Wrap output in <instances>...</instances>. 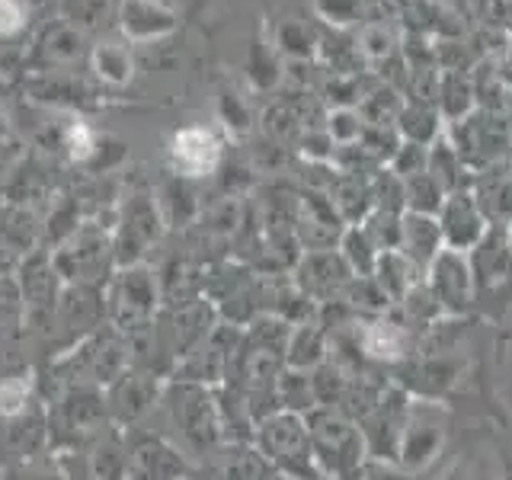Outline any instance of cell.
<instances>
[{
  "mask_svg": "<svg viewBox=\"0 0 512 480\" xmlns=\"http://www.w3.org/2000/svg\"><path fill=\"white\" fill-rule=\"evenodd\" d=\"M448 141L455 144L461 164L471 176L512 167V135L506 109H474L468 119L448 125Z\"/></svg>",
  "mask_w": 512,
  "mask_h": 480,
  "instance_id": "obj_1",
  "label": "cell"
},
{
  "mask_svg": "<svg viewBox=\"0 0 512 480\" xmlns=\"http://www.w3.org/2000/svg\"><path fill=\"white\" fill-rule=\"evenodd\" d=\"M253 445L285 480H320L314 448L308 436V420L301 413H269L256 423Z\"/></svg>",
  "mask_w": 512,
  "mask_h": 480,
  "instance_id": "obj_2",
  "label": "cell"
},
{
  "mask_svg": "<svg viewBox=\"0 0 512 480\" xmlns=\"http://www.w3.org/2000/svg\"><path fill=\"white\" fill-rule=\"evenodd\" d=\"M170 423L180 432L183 455H215L224 439V423L218 410V394L205 384L176 381L167 394Z\"/></svg>",
  "mask_w": 512,
  "mask_h": 480,
  "instance_id": "obj_3",
  "label": "cell"
},
{
  "mask_svg": "<svg viewBox=\"0 0 512 480\" xmlns=\"http://www.w3.org/2000/svg\"><path fill=\"white\" fill-rule=\"evenodd\" d=\"M445 426H448L445 410L436 404V400L410 397L407 426H404V436H400V455H397L400 468H404L407 474L426 471L442 452Z\"/></svg>",
  "mask_w": 512,
  "mask_h": 480,
  "instance_id": "obj_4",
  "label": "cell"
},
{
  "mask_svg": "<svg viewBox=\"0 0 512 480\" xmlns=\"http://www.w3.org/2000/svg\"><path fill=\"white\" fill-rule=\"evenodd\" d=\"M407 410H410V394L400 384H388L381 400L372 407V413L359 420L365 452L372 461H397L400 455V436L407 426Z\"/></svg>",
  "mask_w": 512,
  "mask_h": 480,
  "instance_id": "obj_5",
  "label": "cell"
},
{
  "mask_svg": "<svg viewBox=\"0 0 512 480\" xmlns=\"http://www.w3.org/2000/svg\"><path fill=\"white\" fill-rule=\"evenodd\" d=\"M106 311L112 317V327L122 333H135L141 327L154 324L157 311V279L148 269H128L112 288L106 301Z\"/></svg>",
  "mask_w": 512,
  "mask_h": 480,
  "instance_id": "obj_6",
  "label": "cell"
},
{
  "mask_svg": "<svg viewBox=\"0 0 512 480\" xmlns=\"http://www.w3.org/2000/svg\"><path fill=\"white\" fill-rule=\"evenodd\" d=\"M352 279L356 276H352L340 250H304L295 263V285L317 308L330 301H343V292Z\"/></svg>",
  "mask_w": 512,
  "mask_h": 480,
  "instance_id": "obj_7",
  "label": "cell"
},
{
  "mask_svg": "<svg viewBox=\"0 0 512 480\" xmlns=\"http://www.w3.org/2000/svg\"><path fill=\"white\" fill-rule=\"evenodd\" d=\"M426 285L432 298L439 301V308L445 317H455L461 311H468V304L474 301V276H471V263L468 253L458 250H442L432 266L426 269Z\"/></svg>",
  "mask_w": 512,
  "mask_h": 480,
  "instance_id": "obj_8",
  "label": "cell"
},
{
  "mask_svg": "<svg viewBox=\"0 0 512 480\" xmlns=\"http://www.w3.org/2000/svg\"><path fill=\"white\" fill-rule=\"evenodd\" d=\"M359 349L365 359L384 362V365H400L413 356V330L407 320H397L391 314L365 317L356 327Z\"/></svg>",
  "mask_w": 512,
  "mask_h": 480,
  "instance_id": "obj_9",
  "label": "cell"
},
{
  "mask_svg": "<svg viewBox=\"0 0 512 480\" xmlns=\"http://www.w3.org/2000/svg\"><path fill=\"white\" fill-rule=\"evenodd\" d=\"M436 218H439L445 247L458 250V253H471L480 240H484V234L490 231V224H487L484 215H480L471 189L448 192Z\"/></svg>",
  "mask_w": 512,
  "mask_h": 480,
  "instance_id": "obj_10",
  "label": "cell"
},
{
  "mask_svg": "<svg viewBox=\"0 0 512 480\" xmlns=\"http://www.w3.org/2000/svg\"><path fill=\"white\" fill-rule=\"evenodd\" d=\"M106 423H109L106 400L90 388H71L61 397L52 429L64 432L71 442H84V439H100L106 432Z\"/></svg>",
  "mask_w": 512,
  "mask_h": 480,
  "instance_id": "obj_11",
  "label": "cell"
},
{
  "mask_svg": "<svg viewBox=\"0 0 512 480\" xmlns=\"http://www.w3.org/2000/svg\"><path fill=\"white\" fill-rule=\"evenodd\" d=\"M128 480H186V458L176 445L144 436L128 448Z\"/></svg>",
  "mask_w": 512,
  "mask_h": 480,
  "instance_id": "obj_12",
  "label": "cell"
},
{
  "mask_svg": "<svg viewBox=\"0 0 512 480\" xmlns=\"http://www.w3.org/2000/svg\"><path fill=\"white\" fill-rule=\"evenodd\" d=\"M298 234H301V244L308 250H336V247H340L343 234H346V221L333 208L330 196L308 192L304 202H301Z\"/></svg>",
  "mask_w": 512,
  "mask_h": 480,
  "instance_id": "obj_13",
  "label": "cell"
},
{
  "mask_svg": "<svg viewBox=\"0 0 512 480\" xmlns=\"http://www.w3.org/2000/svg\"><path fill=\"white\" fill-rule=\"evenodd\" d=\"M157 400V381L148 372H125L116 384H109V416L128 426L141 420Z\"/></svg>",
  "mask_w": 512,
  "mask_h": 480,
  "instance_id": "obj_14",
  "label": "cell"
},
{
  "mask_svg": "<svg viewBox=\"0 0 512 480\" xmlns=\"http://www.w3.org/2000/svg\"><path fill=\"white\" fill-rule=\"evenodd\" d=\"M474 288H493L512 272V247L506 228H490L484 240L468 253Z\"/></svg>",
  "mask_w": 512,
  "mask_h": 480,
  "instance_id": "obj_15",
  "label": "cell"
},
{
  "mask_svg": "<svg viewBox=\"0 0 512 480\" xmlns=\"http://www.w3.org/2000/svg\"><path fill=\"white\" fill-rule=\"evenodd\" d=\"M471 196L490 228H509L512 224V167L474 176Z\"/></svg>",
  "mask_w": 512,
  "mask_h": 480,
  "instance_id": "obj_16",
  "label": "cell"
},
{
  "mask_svg": "<svg viewBox=\"0 0 512 480\" xmlns=\"http://www.w3.org/2000/svg\"><path fill=\"white\" fill-rule=\"evenodd\" d=\"M128 362H132V352L119 336H93L80 356V372L93 384H116L128 372Z\"/></svg>",
  "mask_w": 512,
  "mask_h": 480,
  "instance_id": "obj_17",
  "label": "cell"
},
{
  "mask_svg": "<svg viewBox=\"0 0 512 480\" xmlns=\"http://www.w3.org/2000/svg\"><path fill=\"white\" fill-rule=\"evenodd\" d=\"M400 253L423 272L432 266V260L445 250V240H442V228H439V218L432 215H413L404 212V228H400Z\"/></svg>",
  "mask_w": 512,
  "mask_h": 480,
  "instance_id": "obj_18",
  "label": "cell"
},
{
  "mask_svg": "<svg viewBox=\"0 0 512 480\" xmlns=\"http://www.w3.org/2000/svg\"><path fill=\"white\" fill-rule=\"evenodd\" d=\"M215 480H276V468L260 455V448L247 442H231L212 464Z\"/></svg>",
  "mask_w": 512,
  "mask_h": 480,
  "instance_id": "obj_19",
  "label": "cell"
},
{
  "mask_svg": "<svg viewBox=\"0 0 512 480\" xmlns=\"http://www.w3.org/2000/svg\"><path fill=\"white\" fill-rule=\"evenodd\" d=\"M218 157H221L218 141L212 132H205V128H183L173 141V160H176V167H180V173L186 176L212 173Z\"/></svg>",
  "mask_w": 512,
  "mask_h": 480,
  "instance_id": "obj_20",
  "label": "cell"
},
{
  "mask_svg": "<svg viewBox=\"0 0 512 480\" xmlns=\"http://www.w3.org/2000/svg\"><path fill=\"white\" fill-rule=\"evenodd\" d=\"M330 356V333L324 330L320 320H308V324L292 327L285 346V368H298V372H314L320 362Z\"/></svg>",
  "mask_w": 512,
  "mask_h": 480,
  "instance_id": "obj_21",
  "label": "cell"
},
{
  "mask_svg": "<svg viewBox=\"0 0 512 480\" xmlns=\"http://www.w3.org/2000/svg\"><path fill=\"white\" fill-rule=\"evenodd\" d=\"M106 311V304L96 298V292L90 285H74L68 288V295H64L58 304H55V314H58V324L71 333H87L100 324V317Z\"/></svg>",
  "mask_w": 512,
  "mask_h": 480,
  "instance_id": "obj_22",
  "label": "cell"
},
{
  "mask_svg": "<svg viewBox=\"0 0 512 480\" xmlns=\"http://www.w3.org/2000/svg\"><path fill=\"white\" fill-rule=\"evenodd\" d=\"M436 106L442 112V119L452 125L468 119L477 109V93H474V80L471 71H442L439 77V96Z\"/></svg>",
  "mask_w": 512,
  "mask_h": 480,
  "instance_id": "obj_23",
  "label": "cell"
},
{
  "mask_svg": "<svg viewBox=\"0 0 512 480\" xmlns=\"http://www.w3.org/2000/svg\"><path fill=\"white\" fill-rule=\"evenodd\" d=\"M426 173H429L432 180H436L445 192L471 189V180H474V176L468 173V167L461 164V157H458V151H455V144L448 141L445 132L429 144Z\"/></svg>",
  "mask_w": 512,
  "mask_h": 480,
  "instance_id": "obj_24",
  "label": "cell"
},
{
  "mask_svg": "<svg viewBox=\"0 0 512 480\" xmlns=\"http://www.w3.org/2000/svg\"><path fill=\"white\" fill-rule=\"evenodd\" d=\"M372 276L378 279V285L384 288V295H388L394 304L404 301V295L416 282H423L426 276L420 269H416L404 253L400 250H384L378 253V263H375V272Z\"/></svg>",
  "mask_w": 512,
  "mask_h": 480,
  "instance_id": "obj_25",
  "label": "cell"
},
{
  "mask_svg": "<svg viewBox=\"0 0 512 480\" xmlns=\"http://www.w3.org/2000/svg\"><path fill=\"white\" fill-rule=\"evenodd\" d=\"M442 112L439 106H432V103H413L407 100L404 109H400V116H397V132L404 141H413V144H429L436 141L442 135Z\"/></svg>",
  "mask_w": 512,
  "mask_h": 480,
  "instance_id": "obj_26",
  "label": "cell"
},
{
  "mask_svg": "<svg viewBox=\"0 0 512 480\" xmlns=\"http://www.w3.org/2000/svg\"><path fill=\"white\" fill-rule=\"evenodd\" d=\"M314 407H317V400H314V388H311V372L282 368V375L276 381V410L308 416Z\"/></svg>",
  "mask_w": 512,
  "mask_h": 480,
  "instance_id": "obj_27",
  "label": "cell"
},
{
  "mask_svg": "<svg viewBox=\"0 0 512 480\" xmlns=\"http://www.w3.org/2000/svg\"><path fill=\"white\" fill-rule=\"evenodd\" d=\"M404 93L375 80V87L362 96V103L356 106L365 125H397L400 109H404Z\"/></svg>",
  "mask_w": 512,
  "mask_h": 480,
  "instance_id": "obj_28",
  "label": "cell"
},
{
  "mask_svg": "<svg viewBox=\"0 0 512 480\" xmlns=\"http://www.w3.org/2000/svg\"><path fill=\"white\" fill-rule=\"evenodd\" d=\"M87 468L93 480H128V452L119 445V439L100 436V439H93Z\"/></svg>",
  "mask_w": 512,
  "mask_h": 480,
  "instance_id": "obj_29",
  "label": "cell"
},
{
  "mask_svg": "<svg viewBox=\"0 0 512 480\" xmlns=\"http://www.w3.org/2000/svg\"><path fill=\"white\" fill-rule=\"evenodd\" d=\"M343 253V260L349 263L352 276H372L375 272V263H378V247L372 244V237L365 234L362 224H349L340 247H336Z\"/></svg>",
  "mask_w": 512,
  "mask_h": 480,
  "instance_id": "obj_30",
  "label": "cell"
},
{
  "mask_svg": "<svg viewBox=\"0 0 512 480\" xmlns=\"http://www.w3.org/2000/svg\"><path fill=\"white\" fill-rule=\"evenodd\" d=\"M404 186H407V212H413V215H432V218L439 215V208H442L448 192L436 180H432L426 170L410 176V180H404Z\"/></svg>",
  "mask_w": 512,
  "mask_h": 480,
  "instance_id": "obj_31",
  "label": "cell"
},
{
  "mask_svg": "<svg viewBox=\"0 0 512 480\" xmlns=\"http://www.w3.org/2000/svg\"><path fill=\"white\" fill-rule=\"evenodd\" d=\"M365 234L372 237V244L378 247V253L384 250H397L400 247V228H404V215L394 212H381V208H372V215L362 221Z\"/></svg>",
  "mask_w": 512,
  "mask_h": 480,
  "instance_id": "obj_32",
  "label": "cell"
},
{
  "mask_svg": "<svg viewBox=\"0 0 512 480\" xmlns=\"http://www.w3.org/2000/svg\"><path fill=\"white\" fill-rule=\"evenodd\" d=\"M45 439V426L39 416H29V413H20L10 420V429H7V445L13 455H32L36 448L42 445Z\"/></svg>",
  "mask_w": 512,
  "mask_h": 480,
  "instance_id": "obj_33",
  "label": "cell"
},
{
  "mask_svg": "<svg viewBox=\"0 0 512 480\" xmlns=\"http://www.w3.org/2000/svg\"><path fill=\"white\" fill-rule=\"evenodd\" d=\"M365 132V122L359 116V109H333L327 122V135L333 138V148L343 144H356Z\"/></svg>",
  "mask_w": 512,
  "mask_h": 480,
  "instance_id": "obj_34",
  "label": "cell"
},
{
  "mask_svg": "<svg viewBox=\"0 0 512 480\" xmlns=\"http://www.w3.org/2000/svg\"><path fill=\"white\" fill-rule=\"evenodd\" d=\"M426 160H429V148L426 144H413V141H404L397 148V154L391 157L388 170L397 173L400 180H410V176L423 173L426 170Z\"/></svg>",
  "mask_w": 512,
  "mask_h": 480,
  "instance_id": "obj_35",
  "label": "cell"
},
{
  "mask_svg": "<svg viewBox=\"0 0 512 480\" xmlns=\"http://www.w3.org/2000/svg\"><path fill=\"white\" fill-rule=\"evenodd\" d=\"M26 407H29V378L13 375L0 381V416L13 420V416L26 413Z\"/></svg>",
  "mask_w": 512,
  "mask_h": 480,
  "instance_id": "obj_36",
  "label": "cell"
},
{
  "mask_svg": "<svg viewBox=\"0 0 512 480\" xmlns=\"http://www.w3.org/2000/svg\"><path fill=\"white\" fill-rule=\"evenodd\" d=\"M317 4L330 23H340V26L362 20V13H365V0H317Z\"/></svg>",
  "mask_w": 512,
  "mask_h": 480,
  "instance_id": "obj_37",
  "label": "cell"
},
{
  "mask_svg": "<svg viewBox=\"0 0 512 480\" xmlns=\"http://www.w3.org/2000/svg\"><path fill=\"white\" fill-rule=\"evenodd\" d=\"M16 311H20V292L13 285H0V330L16 317Z\"/></svg>",
  "mask_w": 512,
  "mask_h": 480,
  "instance_id": "obj_38",
  "label": "cell"
},
{
  "mask_svg": "<svg viewBox=\"0 0 512 480\" xmlns=\"http://www.w3.org/2000/svg\"><path fill=\"white\" fill-rule=\"evenodd\" d=\"M23 23V13L16 0H0V32H13Z\"/></svg>",
  "mask_w": 512,
  "mask_h": 480,
  "instance_id": "obj_39",
  "label": "cell"
},
{
  "mask_svg": "<svg viewBox=\"0 0 512 480\" xmlns=\"http://www.w3.org/2000/svg\"><path fill=\"white\" fill-rule=\"evenodd\" d=\"M42 480H61V477H42Z\"/></svg>",
  "mask_w": 512,
  "mask_h": 480,
  "instance_id": "obj_40",
  "label": "cell"
},
{
  "mask_svg": "<svg viewBox=\"0 0 512 480\" xmlns=\"http://www.w3.org/2000/svg\"><path fill=\"white\" fill-rule=\"evenodd\" d=\"M276 480H285V477H276Z\"/></svg>",
  "mask_w": 512,
  "mask_h": 480,
  "instance_id": "obj_41",
  "label": "cell"
}]
</instances>
